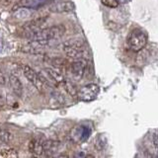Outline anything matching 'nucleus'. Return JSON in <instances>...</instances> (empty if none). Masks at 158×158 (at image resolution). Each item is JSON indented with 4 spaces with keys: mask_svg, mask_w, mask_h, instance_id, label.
<instances>
[{
    "mask_svg": "<svg viewBox=\"0 0 158 158\" xmlns=\"http://www.w3.org/2000/svg\"><path fill=\"white\" fill-rule=\"evenodd\" d=\"M64 34H65V27L59 24L48 28L40 29L36 33L32 34L30 39L37 40V41H46L49 43L53 40L60 39Z\"/></svg>",
    "mask_w": 158,
    "mask_h": 158,
    "instance_id": "nucleus-1",
    "label": "nucleus"
},
{
    "mask_svg": "<svg viewBox=\"0 0 158 158\" xmlns=\"http://www.w3.org/2000/svg\"><path fill=\"white\" fill-rule=\"evenodd\" d=\"M127 43L131 51L138 52L145 48L147 43V36L141 29H133L127 36Z\"/></svg>",
    "mask_w": 158,
    "mask_h": 158,
    "instance_id": "nucleus-2",
    "label": "nucleus"
},
{
    "mask_svg": "<svg viewBox=\"0 0 158 158\" xmlns=\"http://www.w3.org/2000/svg\"><path fill=\"white\" fill-rule=\"evenodd\" d=\"M98 94H99V86L94 83H90L83 86L80 90H78L76 96H78V99L80 101L91 102L97 98Z\"/></svg>",
    "mask_w": 158,
    "mask_h": 158,
    "instance_id": "nucleus-3",
    "label": "nucleus"
},
{
    "mask_svg": "<svg viewBox=\"0 0 158 158\" xmlns=\"http://www.w3.org/2000/svg\"><path fill=\"white\" fill-rule=\"evenodd\" d=\"M87 66L86 59H75L69 65V72H70L74 80H80L85 74V69Z\"/></svg>",
    "mask_w": 158,
    "mask_h": 158,
    "instance_id": "nucleus-4",
    "label": "nucleus"
},
{
    "mask_svg": "<svg viewBox=\"0 0 158 158\" xmlns=\"http://www.w3.org/2000/svg\"><path fill=\"white\" fill-rule=\"evenodd\" d=\"M63 52H65L67 56L73 59H87L90 57V53H89L88 49L84 48V47L81 48L63 47Z\"/></svg>",
    "mask_w": 158,
    "mask_h": 158,
    "instance_id": "nucleus-5",
    "label": "nucleus"
},
{
    "mask_svg": "<svg viewBox=\"0 0 158 158\" xmlns=\"http://www.w3.org/2000/svg\"><path fill=\"white\" fill-rule=\"evenodd\" d=\"M42 73L52 83L57 84V83H60V82H62L64 80V77H63L62 74L60 72H58L54 67H47V68H44V70L42 71Z\"/></svg>",
    "mask_w": 158,
    "mask_h": 158,
    "instance_id": "nucleus-6",
    "label": "nucleus"
},
{
    "mask_svg": "<svg viewBox=\"0 0 158 158\" xmlns=\"http://www.w3.org/2000/svg\"><path fill=\"white\" fill-rule=\"evenodd\" d=\"M46 139L41 137H35L29 144V149L33 154L37 156L44 155V142Z\"/></svg>",
    "mask_w": 158,
    "mask_h": 158,
    "instance_id": "nucleus-7",
    "label": "nucleus"
},
{
    "mask_svg": "<svg viewBox=\"0 0 158 158\" xmlns=\"http://www.w3.org/2000/svg\"><path fill=\"white\" fill-rule=\"evenodd\" d=\"M75 8V5L71 1H61L53 4L51 7L52 11L57 12V13H66V12H71Z\"/></svg>",
    "mask_w": 158,
    "mask_h": 158,
    "instance_id": "nucleus-8",
    "label": "nucleus"
},
{
    "mask_svg": "<svg viewBox=\"0 0 158 158\" xmlns=\"http://www.w3.org/2000/svg\"><path fill=\"white\" fill-rule=\"evenodd\" d=\"M9 83H10V86L12 88V91L14 92V94L16 95L17 97H21L23 95V84L21 82V80L17 77L11 74L9 76Z\"/></svg>",
    "mask_w": 158,
    "mask_h": 158,
    "instance_id": "nucleus-9",
    "label": "nucleus"
},
{
    "mask_svg": "<svg viewBox=\"0 0 158 158\" xmlns=\"http://www.w3.org/2000/svg\"><path fill=\"white\" fill-rule=\"evenodd\" d=\"M59 147V142L56 140H44V154L46 156H52Z\"/></svg>",
    "mask_w": 158,
    "mask_h": 158,
    "instance_id": "nucleus-10",
    "label": "nucleus"
},
{
    "mask_svg": "<svg viewBox=\"0 0 158 158\" xmlns=\"http://www.w3.org/2000/svg\"><path fill=\"white\" fill-rule=\"evenodd\" d=\"M23 73H24V76L27 78V80H29L33 84L36 83L37 78H38V73L35 71L32 67H30L29 65H25L23 67Z\"/></svg>",
    "mask_w": 158,
    "mask_h": 158,
    "instance_id": "nucleus-11",
    "label": "nucleus"
},
{
    "mask_svg": "<svg viewBox=\"0 0 158 158\" xmlns=\"http://www.w3.org/2000/svg\"><path fill=\"white\" fill-rule=\"evenodd\" d=\"M84 46H85V41L80 38L69 39L63 43V47H68V48H81Z\"/></svg>",
    "mask_w": 158,
    "mask_h": 158,
    "instance_id": "nucleus-12",
    "label": "nucleus"
},
{
    "mask_svg": "<svg viewBox=\"0 0 158 158\" xmlns=\"http://www.w3.org/2000/svg\"><path fill=\"white\" fill-rule=\"evenodd\" d=\"M62 85H63V89L65 90L70 96H76L77 94V89L75 87V85L70 82V81H66V80H63L62 82H60Z\"/></svg>",
    "mask_w": 158,
    "mask_h": 158,
    "instance_id": "nucleus-13",
    "label": "nucleus"
},
{
    "mask_svg": "<svg viewBox=\"0 0 158 158\" xmlns=\"http://www.w3.org/2000/svg\"><path fill=\"white\" fill-rule=\"evenodd\" d=\"M13 135L10 131H6V130H1L0 128V140L4 143H10L13 140Z\"/></svg>",
    "mask_w": 158,
    "mask_h": 158,
    "instance_id": "nucleus-14",
    "label": "nucleus"
},
{
    "mask_svg": "<svg viewBox=\"0 0 158 158\" xmlns=\"http://www.w3.org/2000/svg\"><path fill=\"white\" fill-rule=\"evenodd\" d=\"M30 15H31V11L27 7L20 8L15 12V17L17 19H27L28 17H30Z\"/></svg>",
    "mask_w": 158,
    "mask_h": 158,
    "instance_id": "nucleus-15",
    "label": "nucleus"
},
{
    "mask_svg": "<svg viewBox=\"0 0 158 158\" xmlns=\"http://www.w3.org/2000/svg\"><path fill=\"white\" fill-rule=\"evenodd\" d=\"M49 62L54 67H63L67 64V60L63 57H52Z\"/></svg>",
    "mask_w": 158,
    "mask_h": 158,
    "instance_id": "nucleus-16",
    "label": "nucleus"
},
{
    "mask_svg": "<svg viewBox=\"0 0 158 158\" xmlns=\"http://www.w3.org/2000/svg\"><path fill=\"white\" fill-rule=\"evenodd\" d=\"M40 3H41V0H21L19 5H21L23 7L32 8V7H36Z\"/></svg>",
    "mask_w": 158,
    "mask_h": 158,
    "instance_id": "nucleus-17",
    "label": "nucleus"
},
{
    "mask_svg": "<svg viewBox=\"0 0 158 158\" xmlns=\"http://www.w3.org/2000/svg\"><path fill=\"white\" fill-rule=\"evenodd\" d=\"M0 154L2 157H12L16 158L18 157V152L13 149V148H7V149H2L0 151Z\"/></svg>",
    "mask_w": 158,
    "mask_h": 158,
    "instance_id": "nucleus-18",
    "label": "nucleus"
},
{
    "mask_svg": "<svg viewBox=\"0 0 158 158\" xmlns=\"http://www.w3.org/2000/svg\"><path fill=\"white\" fill-rule=\"evenodd\" d=\"M101 2L109 8H116L118 6V0H101Z\"/></svg>",
    "mask_w": 158,
    "mask_h": 158,
    "instance_id": "nucleus-19",
    "label": "nucleus"
},
{
    "mask_svg": "<svg viewBox=\"0 0 158 158\" xmlns=\"http://www.w3.org/2000/svg\"><path fill=\"white\" fill-rule=\"evenodd\" d=\"M7 80H6V77L3 74V72L0 70V86H4L6 84Z\"/></svg>",
    "mask_w": 158,
    "mask_h": 158,
    "instance_id": "nucleus-20",
    "label": "nucleus"
},
{
    "mask_svg": "<svg viewBox=\"0 0 158 158\" xmlns=\"http://www.w3.org/2000/svg\"><path fill=\"white\" fill-rule=\"evenodd\" d=\"M5 103V96H4V93L2 91H0V105H3Z\"/></svg>",
    "mask_w": 158,
    "mask_h": 158,
    "instance_id": "nucleus-21",
    "label": "nucleus"
},
{
    "mask_svg": "<svg viewBox=\"0 0 158 158\" xmlns=\"http://www.w3.org/2000/svg\"><path fill=\"white\" fill-rule=\"evenodd\" d=\"M153 144H154V147L156 148V150H157L158 141H157V135H156V133H154V135H153Z\"/></svg>",
    "mask_w": 158,
    "mask_h": 158,
    "instance_id": "nucleus-22",
    "label": "nucleus"
}]
</instances>
